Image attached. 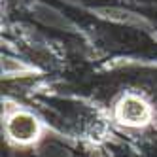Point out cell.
I'll list each match as a JSON object with an SVG mask.
<instances>
[{
    "label": "cell",
    "mask_w": 157,
    "mask_h": 157,
    "mask_svg": "<svg viewBox=\"0 0 157 157\" xmlns=\"http://www.w3.org/2000/svg\"><path fill=\"white\" fill-rule=\"evenodd\" d=\"M8 132L19 142H30L38 136V121L29 114H15L8 121Z\"/></svg>",
    "instance_id": "cell-2"
},
{
    "label": "cell",
    "mask_w": 157,
    "mask_h": 157,
    "mask_svg": "<svg viewBox=\"0 0 157 157\" xmlns=\"http://www.w3.org/2000/svg\"><path fill=\"white\" fill-rule=\"evenodd\" d=\"M117 116L127 125H142L150 119V108L138 97H125L117 106Z\"/></svg>",
    "instance_id": "cell-1"
}]
</instances>
